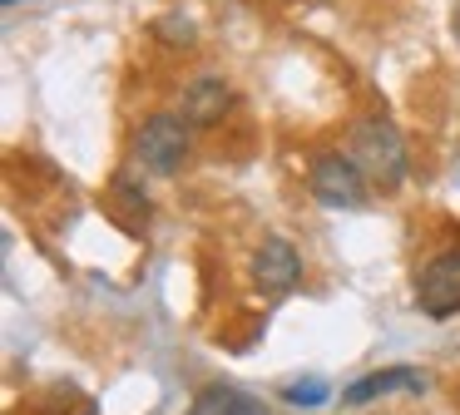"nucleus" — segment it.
<instances>
[{
	"label": "nucleus",
	"mask_w": 460,
	"mask_h": 415,
	"mask_svg": "<svg viewBox=\"0 0 460 415\" xmlns=\"http://www.w3.org/2000/svg\"><path fill=\"white\" fill-rule=\"evenodd\" d=\"M347 154H351V163L367 173V183L401 188V178H406V138H401V128L391 124L386 114L357 119L351 134H347Z\"/></svg>",
	"instance_id": "f257e3e1"
},
{
	"label": "nucleus",
	"mask_w": 460,
	"mask_h": 415,
	"mask_svg": "<svg viewBox=\"0 0 460 415\" xmlns=\"http://www.w3.org/2000/svg\"><path fill=\"white\" fill-rule=\"evenodd\" d=\"M189 128L183 124V114H149L139 124V134H134V158H139V168H149L154 178H173L183 168V158H189Z\"/></svg>",
	"instance_id": "f03ea898"
},
{
	"label": "nucleus",
	"mask_w": 460,
	"mask_h": 415,
	"mask_svg": "<svg viewBox=\"0 0 460 415\" xmlns=\"http://www.w3.org/2000/svg\"><path fill=\"white\" fill-rule=\"evenodd\" d=\"M307 188L327 208H361L367 203V173L351 163V154H317L307 163Z\"/></svg>",
	"instance_id": "7ed1b4c3"
},
{
	"label": "nucleus",
	"mask_w": 460,
	"mask_h": 415,
	"mask_svg": "<svg viewBox=\"0 0 460 415\" xmlns=\"http://www.w3.org/2000/svg\"><path fill=\"white\" fill-rule=\"evenodd\" d=\"M416 306L426 316H456L460 312V247L436 252L416 277Z\"/></svg>",
	"instance_id": "20e7f679"
},
{
	"label": "nucleus",
	"mask_w": 460,
	"mask_h": 415,
	"mask_svg": "<svg viewBox=\"0 0 460 415\" xmlns=\"http://www.w3.org/2000/svg\"><path fill=\"white\" fill-rule=\"evenodd\" d=\"M252 277H258L262 292H292L302 282V252L288 237H262L258 252H252Z\"/></svg>",
	"instance_id": "39448f33"
},
{
	"label": "nucleus",
	"mask_w": 460,
	"mask_h": 415,
	"mask_svg": "<svg viewBox=\"0 0 460 415\" xmlns=\"http://www.w3.org/2000/svg\"><path fill=\"white\" fill-rule=\"evenodd\" d=\"M233 109V89H228V79H218V75H203V79H193L189 89H183V99H179V114H183V124H193V128H208V124H218L223 114Z\"/></svg>",
	"instance_id": "423d86ee"
},
{
	"label": "nucleus",
	"mask_w": 460,
	"mask_h": 415,
	"mask_svg": "<svg viewBox=\"0 0 460 415\" xmlns=\"http://www.w3.org/2000/svg\"><path fill=\"white\" fill-rule=\"evenodd\" d=\"M426 371H416V366H386V371H371L361 375V381H351L347 391H341V401L347 405H367L376 401V395H391V391H426Z\"/></svg>",
	"instance_id": "0eeeda50"
},
{
	"label": "nucleus",
	"mask_w": 460,
	"mask_h": 415,
	"mask_svg": "<svg viewBox=\"0 0 460 415\" xmlns=\"http://www.w3.org/2000/svg\"><path fill=\"white\" fill-rule=\"evenodd\" d=\"M183 415H268V405L238 385H203Z\"/></svg>",
	"instance_id": "6e6552de"
},
{
	"label": "nucleus",
	"mask_w": 460,
	"mask_h": 415,
	"mask_svg": "<svg viewBox=\"0 0 460 415\" xmlns=\"http://www.w3.org/2000/svg\"><path fill=\"white\" fill-rule=\"evenodd\" d=\"M327 395L332 391L322 381H302V385H288V391H282V401H288V405H322Z\"/></svg>",
	"instance_id": "1a4fd4ad"
},
{
	"label": "nucleus",
	"mask_w": 460,
	"mask_h": 415,
	"mask_svg": "<svg viewBox=\"0 0 460 415\" xmlns=\"http://www.w3.org/2000/svg\"><path fill=\"white\" fill-rule=\"evenodd\" d=\"M154 30H159V35L169 40V45H189V40H193V25H189V15H164Z\"/></svg>",
	"instance_id": "9d476101"
},
{
	"label": "nucleus",
	"mask_w": 460,
	"mask_h": 415,
	"mask_svg": "<svg viewBox=\"0 0 460 415\" xmlns=\"http://www.w3.org/2000/svg\"><path fill=\"white\" fill-rule=\"evenodd\" d=\"M114 193H119L124 203L134 208V217H144V213H149V198H144L139 188H134V178H129V173H119V178H114Z\"/></svg>",
	"instance_id": "9b49d317"
},
{
	"label": "nucleus",
	"mask_w": 460,
	"mask_h": 415,
	"mask_svg": "<svg viewBox=\"0 0 460 415\" xmlns=\"http://www.w3.org/2000/svg\"><path fill=\"white\" fill-rule=\"evenodd\" d=\"M5 5H15V0H5Z\"/></svg>",
	"instance_id": "f8f14e48"
}]
</instances>
